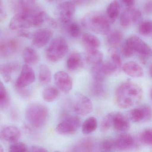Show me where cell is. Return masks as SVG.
I'll return each instance as SVG.
<instances>
[{
  "mask_svg": "<svg viewBox=\"0 0 152 152\" xmlns=\"http://www.w3.org/2000/svg\"><path fill=\"white\" fill-rule=\"evenodd\" d=\"M143 98V91L139 85L131 82L121 83L116 89L115 98L121 108H128L138 104Z\"/></svg>",
  "mask_w": 152,
  "mask_h": 152,
  "instance_id": "6da1fadb",
  "label": "cell"
},
{
  "mask_svg": "<svg viewBox=\"0 0 152 152\" xmlns=\"http://www.w3.org/2000/svg\"><path fill=\"white\" fill-rule=\"evenodd\" d=\"M84 28L97 34L106 35L110 31V22L106 15L98 11L85 15L81 20Z\"/></svg>",
  "mask_w": 152,
  "mask_h": 152,
  "instance_id": "7a4b0ae2",
  "label": "cell"
},
{
  "mask_svg": "<svg viewBox=\"0 0 152 152\" xmlns=\"http://www.w3.org/2000/svg\"><path fill=\"white\" fill-rule=\"evenodd\" d=\"M49 114L48 109L45 105L39 103H31L26 107V118L32 126L40 129L47 123Z\"/></svg>",
  "mask_w": 152,
  "mask_h": 152,
  "instance_id": "3957f363",
  "label": "cell"
},
{
  "mask_svg": "<svg viewBox=\"0 0 152 152\" xmlns=\"http://www.w3.org/2000/svg\"><path fill=\"white\" fill-rule=\"evenodd\" d=\"M69 50V46L65 38L57 37L54 39L46 52V57L51 62H58L66 56Z\"/></svg>",
  "mask_w": 152,
  "mask_h": 152,
  "instance_id": "277c9868",
  "label": "cell"
},
{
  "mask_svg": "<svg viewBox=\"0 0 152 152\" xmlns=\"http://www.w3.org/2000/svg\"><path fill=\"white\" fill-rule=\"evenodd\" d=\"M125 43L132 48L134 52H137L141 56L142 62L145 63L147 58L152 56L151 48L138 36H130L126 40Z\"/></svg>",
  "mask_w": 152,
  "mask_h": 152,
  "instance_id": "5b68a950",
  "label": "cell"
},
{
  "mask_svg": "<svg viewBox=\"0 0 152 152\" xmlns=\"http://www.w3.org/2000/svg\"><path fill=\"white\" fill-rule=\"evenodd\" d=\"M119 68L111 61L101 62L94 66L91 70V75L95 81H103L107 77L117 71Z\"/></svg>",
  "mask_w": 152,
  "mask_h": 152,
  "instance_id": "8992f818",
  "label": "cell"
},
{
  "mask_svg": "<svg viewBox=\"0 0 152 152\" xmlns=\"http://www.w3.org/2000/svg\"><path fill=\"white\" fill-rule=\"evenodd\" d=\"M81 124V121L79 117L71 116L60 123L56 128V131L61 135L73 134L79 129Z\"/></svg>",
  "mask_w": 152,
  "mask_h": 152,
  "instance_id": "52a82bcc",
  "label": "cell"
},
{
  "mask_svg": "<svg viewBox=\"0 0 152 152\" xmlns=\"http://www.w3.org/2000/svg\"><path fill=\"white\" fill-rule=\"evenodd\" d=\"M74 110L79 115H88L93 111V104L89 98L81 94H77L75 97Z\"/></svg>",
  "mask_w": 152,
  "mask_h": 152,
  "instance_id": "ba28073f",
  "label": "cell"
},
{
  "mask_svg": "<svg viewBox=\"0 0 152 152\" xmlns=\"http://www.w3.org/2000/svg\"><path fill=\"white\" fill-rule=\"evenodd\" d=\"M142 17L140 10L132 7H129L121 15L120 23L123 27L128 28L132 25L140 23Z\"/></svg>",
  "mask_w": 152,
  "mask_h": 152,
  "instance_id": "9c48e42d",
  "label": "cell"
},
{
  "mask_svg": "<svg viewBox=\"0 0 152 152\" xmlns=\"http://www.w3.org/2000/svg\"><path fill=\"white\" fill-rule=\"evenodd\" d=\"M128 115L129 119L133 122L148 121L152 118V109L149 105H144L131 110Z\"/></svg>",
  "mask_w": 152,
  "mask_h": 152,
  "instance_id": "30bf717a",
  "label": "cell"
},
{
  "mask_svg": "<svg viewBox=\"0 0 152 152\" xmlns=\"http://www.w3.org/2000/svg\"><path fill=\"white\" fill-rule=\"evenodd\" d=\"M35 80V73L33 69L29 65H24L15 83L16 88L17 89L25 88L32 83Z\"/></svg>",
  "mask_w": 152,
  "mask_h": 152,
  "instance_id": "8fae6325",
  "label": "cell"
},
{
  "mask_svg": "<svg viewBox=\"0 0 152 152\" xmlns=\"http://www.w3.org/2000/svg\"><path fill=\"white\" fill-rule=\"evenodd\" d=\"M57 9L58 17L62 23L66 24L71 22L75 11L73 2L68 1L60 3Z\"/></svg>",
  "mask_w": 152,
  "mask_h": 152,
  "instance_id": "7c38bea8",
  "label": "cell"
},
{
  "mask_svg": "<svg viewBox=\"0 0 152 152\" xmlns=\"http://www.w3.org/2000/svg\"><path fill=\"white\" fill-rule=\"evenodd\" d=\"M54 79L56 85L61 91L66 94L70 92L72 88V80L67 73L59 71L55 74Z\"/></svg>",
  "mask_w": 152,
  "mask_h": 152,
  "instance_id": "4fadbf2b",
  "label": "cell"
},
{
  "mask_svg": "<svg viewBox=\"0 0 152 152\" xmlns=\"http://www.w3.org/2000/svg\"><path fill=\"white\" fill-rule=\"evenodd\" d=\"M53 31L48 28H42L35 31L33 34L32 44L38 48L45 47L52 38Z\"/></svg>",
  "mask_w": 152,
  "mask_h": 152,
  "instance_id": "5bb4252c",
  "label": "cell"
},
{
  "mask_svg": "<svg viewBox=\"0 0 152 152\" xmlns=\"http://www.w3.org/2000/svg\"><path fill=\"white\" fill-rule=\"evenodd\" d=\"M20 43L17 39H10L0 42V57L7 58L18 51Z\"/></svg>",
  "mask_w": 152,
  "mask_h": 152,
  "instance_id": "9a60e30c",
  "label": "cell"
},
{
  "mask_svg": "<svg viewBox=\"0 0 152 152\" xmlns=\"http://www.w3.org/2000/svg\"><path fill=\"white\" fill-rule=\"evenodd\" d=\"M112 127L117 132L125 133L130 129L128 119L120 113H113Z\"/></svg>",
  "mask_w": 152,
  "mask_h": 152,
  "instance_id": "2e32d148",
  "label": "cell"
},
{
  "mask_svg": "<svg viewBox=\"0 0 152 152\" xmlns=\"http://www.w3.org/2000/svg\"><path fill=\"white\" fill-rule=\"evenodd\" d=\"M22 136L20 130L15 126L6 127L0 132V139L8 142H16Z\"/></svg>",
  "mask_w": 152,
  "mask_h": 152,
  "instance_id": "e0dca14e",
  "label": "cell"
},
{
  "mask_svg": "<svg viewBox=\"0 0 152 152\" xmlns=\"http://www.w3.org/2000/svg\"><path fill=\"white\" fill-rule=\"evenodd\" d=\"M116 149L121 151L129 150L135 145V140L132 136L126 133H123L114 140Z\"/></svg>",
  "mask_w": 152,
  "mask_h": 152,
  "instance_id": "ac0fdd59",
  "label": "cell"
},
{
  "mask_svg": "<svg viewBox=\"0 0 152 152\" xmlns=\"http://www.w3.org/2000/svg\"><path fill=\"white\" fill-rule=\"evenodd\" d=\"M123 70L126 75L133 78H139L144 75V71L141 66L134 61H129L124 64Z\"/></svg>",
  "mask_w": 152,
  "mask_h": 152,
  "instance_id": "d6986e66",
  "label": "cell"
},
{
  "mask_svg": "<svg viewBox=\"0 0 152 152\" xmlns=\"http://www.w3.org/2000/svg\"><path fill=\"white\" fill-rule=\"evenodd\" d=\"M106 42L112 49L118 48L121 44L123 39L122 33L118 30H114L109 31L107 34Z\"/></svg>",
  "mask_w": 152,
  "mask_h": 152,
  "instance_id": "ffe728a7",
  "label": "cell"
},
{
  "mask_svg": "<svg viewBox=\"0 0 152 152\" xmlns=\"http://www.w3.org/2000/svg\"><path fill=\"white\" fill-rule=\"evenodd\" d=\"M20 68V65L16 62H10L0 66V73L5 81L8 82L11 80V74Z\"/></svg>",
  "mask_w": 152,
  "mask_h": 152,
  "instance_id": "44dd1931",
  "label": "cell"
},
{
  "mask_svg": "<svg viewBox=\"0 0 152 152\" xmlns=\"http://www.w3.org/2000/svg\"><path fill=\"white\" fill-rule=\"evenodd\" d=\"M82 39L87 50L98 49L100 47V40L94 34L89 33H84L83 34Z\"/></svg>",
  "mask_w": 152,
  "mask_h": 152,
  "instance_id": "7402d4cb",
  "label": "cell"
},
{
  "mask_svg": "<svg viewBox=\"0 0 152 152\" xmlns=\"http://www.w3.org/2000/svg\"><path fill=\"white\" fill-rule=\"evenodd\" d=\"M104 55L98 49L87 50L85 58L89 64L94 66L102 62Z\"/></svg>",
  "mask_w": 152,
  "mask_h": 152,
  "instance_id": "603a6c76",
  "label": "cell"
},
{
  "mask_svg": "<svg viewBox=\"0 0 152 152\" xmlns=\"http://www.w3.org/2000/svg\"><path fill=\"white\" fill-rule=\"evenodd\" d=\"M22 57L25 63L27 65L35 64L39 62V59L36 50L31 47H27L24 49Z\"/></svg>",
  "mask_w": 152,
  "mask_h": 152,
  "instance_id": "cb8c5ba5",
  "label": "cell"
},
{
  "mask_svg": "<svg viewBox=\"0 0 152 152\" xmlns=\"http://www.w3.org/2000/svg\"><path fill=\"white\" fill-rule=\"evenodd\" d=\"M120 11V4L117 0H113L108 5L107 8L106 16L111 23L115 21L119 15Z\"/></svg>",
  "mask_w": 152,
  "mask_h": 152,
  "instance_id": "d4e9b609",
  "label": "cell"
},
{
  "mask_svg": "<svg viewBox=\"0 0 152 152\" xmlns=\"http://www.w3.org/2000/svg\"><path fill=\"white\" fill-rule=\"evenodd\" d=\"M81 62V57L80 53L73 52L68 56L66 60V66L70 71H74L78 69Z\"/></svg>",
  "mask_w": 152,
  "mask_h": 152,
  "instance_id": "484cf974",
  "label": "cell"
},
{
  "mask_svg": "<svg viewBox=\"0 0 152 152\" xmlns=\"http://www.w3.org/2000/svg\"><path fill=\"white\" fill-rule=\"evenodd\" d=\"M102 82L95 81L91 87V94L96 97L103 98L106 95V88Z\"/></svg>",
  "mask_w": 152,
  "mask_h": 152,
  "instance_id": "4316f807",
  "label": "cell"
},
{
  "mask_svg": "<svg viewBox=\"0 0 152 152\" xmlns=\"http://www.w3.org/2000/svg\"><path fill=\"white\" fill-rule=\"evenodd\" d=\"M97 126V119L93 116L89 117L85 120L83 124L82 127L83 133L85 134H90L96 129Z\"/></svg>",
  "mask_w": 152,
  "mask_h": 152,
  "instance_id": "83f0119b",
  "label": "cell"
},
{
  "mask_svg": "<svg viewBox=\"0 0 152 152\" xmlns=\"http://www.w3.org/2000/svg\"><path fill=\"white\" fill-rule=\"evenodd\" d=\"M39 80L42 84L50 83L51 80V72L48 66L42 64L39 69Z\"/></svg>",
  "mask_w": 152,
  "mask_h": 152,
  "instance_id": "f1b7e54d",
  "label": "cell"
},
{
  "mask_svg": "<svg viewBox=\"0 0 152 152\" xmlns=\"http://www.w3.org/2000/svg\"><path fill=\"white\" fill-rule=\"evenodd\" d=\"M59 95L58 90L53 86H50L46 88L42 92V97L47 102H51L55 101Z\"/></svg>",
  "mask_w": 152,
  "mask_h": 152,
  "instance_id": "f546056e",
  "label": "cell"
},
{
  "mask_svg": "<svg viewBox=\"0 0 152 152\" xmlns=\"http://www.w3.org/2000/svg\"><path fill=\"white\" fill-rule=\"evenodd\" d=\"M93 141L90 139H85L75 145L73 148V151L76 152H90L94 148Z\"/></svg>",
  "mask_w": 152,
  "mask_h": 152,
  "instance_id": "4dcf8cb0",
  "label": "cell"
},
{
  "mask_svg": "<svg viewBox=\"0 0 152 152\" xmlns=\"http://www.w3.org/2000/svg\"><path fill=\"white\" fill-rule=\"evenodd\" d=\"M10 103V98L7 89L0 80V108L7 107Z\"/></svg>",
  "mask_w": 152,
  "mask_h": 152,
  "instance_id": "1f68e13d",
  "label": "cell"
},
{
  "mask_svg": "<svg viewBox=\"0 0 152 152\" xmlns=\"http://www.w3.org/2000/svg\"><path fill=\"white\" fill-rule=\"evenodd\" d=\"M66 24V31L71 37L77 38L80 35L81 31L78 24L75 22H70Z\"/></svg>",
  "mask_w": 152,
  "mask_h": 152,
  "instance_id": "d6a6232c",
  "label": "cell"
},
{
  "mask_svg": "<svg viewBox=\"0 0 152 152\" xmlns=\"http://www.w3.org/2000/svg\"><path fill=\"white\" fill-rule=\"evenodd\" d=\"M139 32L144 36H149L152 32V23L151 20H145L140 23Z\"/></svg>",
  "mask_w": 152,
  "mask_h": 152,
  "instance_id": "836d02e7",
  "label": "cell"
},
{
  "mask_svg": "<svg viewBox=\"0 0 152 152\" xmlns=\"http://www.w3.org/2000/svg\"><path fill=\"white\" fill-rule=\"evenodd\" d=\"M112 116L113 113H111L103 118L100 125V130L102 132H107L112 127Z\"/></svg>",
  "mask_w": 152,
  "mask_h": 152,
  "instance_id": "e575fe53",
  "label": "cell"
},
{
  "mask_svg": "<svg viewBox=\"0 0 152 152\" xmlns=\"http://www.w3.org/2000/svg\"><path fill=\"white\" fill-rule=\"evenodd\" d=\"M141 141L144 144L148 145L152 144V132L151 129H146L142 132L140 134Z\"/></svg>",
  "mask_w": 152,
  "mask_h": 152,
  "instance_id": "d590c367",
  "label": "cell"
},
{
  "mask_svg": "<svg viewBox=\"0 0 152 152\" xmlns=\"http://www.w3.org/2000/svg\"><path fill=\"white\" fill-rule=\"evenodd\" d=\"M10 152H27L29 151L27 146L23 142H16L10 146Z\"/></svg>",
  "mask_w": 152,
  "mask_h": 152,
  "instance_id": "8d00e7d4",
  "label": "cell"
},
{
  "mask_svg": "<svg viewBox=\"0 0 152 152\" xmlns=\"http://www.w3.org/2000/svg\"><path fill=\"white\" fill-rule=\"evenodd\" d=\"M101 149L103 151L110 152L115 149L114 140H106L101 143L100 145Z\"/></svg>",
  "mask_w": 152,
  "mask_h": 152,
  "instance_id": "74e56055",
  "label": "cell"
},
{
  "mask_svg": "<svg viewBox=\"0 0 152 152\" xmlns=\"http://www.w3.org/2000/svg\"><path fill=\"white\" fill-rule=\"evenodd\" d=\"M112 50V53L110 56V61L113 62L119 69L122 65L121 58L118 53L113 51V49Z\"/></svg>",
  "mask_w": 152,
  "mask_h": 152,
  "instance_id": "f35d334b",
  "label": "cell"
},
{
  "mask_svg": "<svg viewBox=\"0 0 152 152\" xmlns=\"http://www.w3.org/2000/svg\"><path fill=\"white\" fill-rule=\"evenodd\" d=\"M121 51L122 55L126 58L131 57L135 53L132 48L125 42L122 47Z\"/></svg>",
  "mask_w": 152,
  "mask_h": 152,
  "instance_id": "ab89813d",
  "label": "cell"
},
{
  "mask_svg": "<svg viewBox=\"0 0 152 152\" xmlns=\"http://www.w3.org/2000/svg\"><path fill=\"white\" fill-rule=\"evenodd\" d=\"M18 35L19 37L31 39L32 38L33 34L25 29H20L18 31Z\"/></svg>",
  "mask_w": 152,
  "mask_h": 152,
  "instance_id": "60d3db41",
  "label": "cell"
},
{
  "mask_svg": "<svg viewBox=\"0 0 152 152\" xmlns=\"http://www.w3.org/2000/svg\"><path fill=\"white\" fill-rule=\"evenodd\" d=\"M45 22L48 23L49 26L52 28H56L57 27V23L56 20L54 18H51V17L47 15L46 18V20Z\"/></svg>",
  "mask_w": 152,
  "mask_h": 152,
  "instance_id": "b9f144b4",
  "label": "cell"
},
{
  "mask_svg": "<svg viewBox=\"0 0 152 152\" xmlns=\"http://www.w3.org/2000/svg\"><path fill=\"white\" fill-rule=\"evenodd\" d=\"M144 11L146 15H151L152 12V0H149L145 4L144 7Z\"/></svg>",
  "mask_w": 152,
  "mask_h": 152,
  "instance_id": "7bdbcfd3",
  "label": "cell"
},
{
  "mask_svg": "<svg viewBox=\"0 0 152 152\" xmlns=\"http://www.w3.org/2000/svg\"><path fill=\"white\" fill-rule=\"evenodd\" d=\"M29 151L33 152H47L48 150L45 148L41 146L33 145L31 147Z\"/></svg>",
  "mask_w": 152,
  "mask_h": 152,
  "instance_id": "ee69618b",
  "label": "cell"
},
{
  "mask_svg": "<svg viewBox=\"0 0 152 152\" xmlns=\"http://www.w3.org/2000/svg\"><path fill=\"white\" fill-rule=\"evenodd\" d=\"M7 18V14L3 10L2 0H0V23L5 21Z\"/></svg>",
  "mask_w": 152,
  "mask_h": 152,
  "instance_id": "f6af8a7d",
  "label": "cell"
},
{
  "mask_svg": "<svg viewBox=\"0 0 152 152\" xmlns=\"http://www.w3.org/2000/svg\"><path fill=\"white\" fill-rule=\"evenodd\" d=\"M24 88H22L17 89L18 91L19 92V94L25 97H27L28 96H30V93L29 91L27 90L24 89Z\"/></svg>",
  "mask_w": 152,
  "mask_h": 152,
  "instance_id": "bcb514c9",
  "label": "cell"
},
{
  "mask_svg": "<svg viewBox=\"0 0 152 152\" xmlns=\"http://www.w3.org/2000/svg\"><path fill=\"white\" fill-rule=\"evenodd\" d=\"M122 3H123L126 7H132L133 6L135 2V0H120Z\"/></svg>",
  "mask_w": 152,
  "mask_h": 152,
  "instance_id": "7dc6e473",
  "label": "cell"
},
{
  "mask_svg": "<svg viewBox=\"0 0 152 152\" xmlns=\"http://www.w3.org/2000/svg\"><path fill=\"white\" fill-rule=\"evenodd\" d=\"M36 0H19L20 4H31L34 3Z\"/></svg>",
  "mask_w": 152,
  "mask_h": 152,
  "instance_id": "c3c4849f",
  "label": "cell"
},
{
  "mask_svg": "<svg viewBox=\"0 0 152 152\" xmlns=\"http://www.w3.org/2000/svg\"><path fill=\"white\" fill-rule=\"evenodd\" d=\"M91 0H75V3L77 4H85L88 3L90 1H91Z\"/></svg>",
  "mask_w": 152,
  "mask_h": 152,
  "instance_id": "681fc988",
  "label": "cell"
},
{
  "mask_svg": "<svg viewBox=\"0 0 152 152\" xmlns=\"http://www.w3.org/2000/svg\"><path fill=\"white\" fill-rule=\"evenodd\" d=\"M148 73H149L150 77H151V75H152V66L151 65L150 66V67H149V70H148Z\"/></svg>",
  "mask_w": 152,
  "mask_h": 152,
  "instance_id": "f907efd6",
  "label": "cell"
},
{
  "mask_svg": "<svg viewBox=\"0 0 152 152\" xmlns=\"http://www.w3.org/2000/svg\"><path fill=\"white\" fill-rule=\"evenodd\" d=\"M4 149H3V147L1 145H0V152H4Z\"/></svg>",
  "mask_w": 152,
  "mask_h": 152,
  "instance_id": "816d5d0a",
  "label": "cell"
},
{
  "mask_svg": "<svg viewBox=\"0 0 152 152\" xmlns=\"http://www.w3.org/2000/svg\"><path fill=\"white\" fill-rule=\"evenodd\" d=\"M46 1L48 2H53V1H56L57 0H46Z\"/></svg>",
  "mask_w": 152,
  "mask_h": 152,
  "instance_id": "f5cc1de1",
  "label": "cell"
}]
</instances>
